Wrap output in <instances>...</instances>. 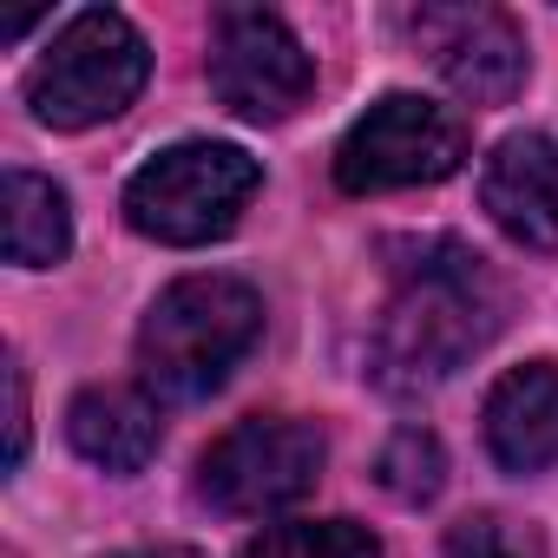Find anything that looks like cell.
<instances>
[{
    "label": "cell",
    "instance_id": "10",
    "mask_svg": "<svg viewBox=\"0 0 558 558\" xmlns=\"http://www.w3.org/2000/svg\"><path fill=\"white\" fill-rule=\"evenodd\" d=\"M486 447L506 473H545L558 460V368L525 362L486 395Z\"/></svg>",
    "mask_w": 558,
    "mask_h": 558
},
{
    "label": "cell",
    "instance_id": "9",
    "mask_svg": "<svg viewBox=\"0 0 558 558\" xmlns=\"http://www.w3.org/2000/svg\"><path fill=\"white\" fill-rule=\"evenodd\" d=\"M480 204L512 243L558 250V138L551 132L499 138L480 171Z\"/></svg>",
    "mask_w": 558,
    "mask_h": 558
},
{
    "label": "cell",
    "instance_id": "17",
    "mask_svg": "<svg viewBox=\"0 0 558 558\" xmlns=\"http://www.w3.org/2000/svg\"><path fill=\"white\" fill-rule=\"evenodd\" d=\"M112 558H197L191 545H145V551H112Z\"/></svg>",
    "mask_w": 558,
    "mask_h": 558
},
{
    "label": "cell",
    "instance_id": "6",
    "mask_svg": "<svg viewBox=\"0 0 558 558\" xmlns=\"http://www.w3.org/2000/svg\"><path fill=\"white\" fill-rule=\"evenodd\" d=\"M460 158H466V125L447 106H434L421 93H388L349 125V138L336 151V184L355 197L440 184L460 171Z\"/></svg>",
    "mask_w": 558,
    "mask_h": 558
},
{
    "label": "cell",
    "instance_id": "15",
    "mask_svg": "<svg viewBox=\"0 0 558 558\" xmlns=\"http://www.w3.org/2000/svg\"><path fill=\"white\" fill-rule=\"evenodd\" d=\"M447 558H538V538L499 512H473L447 532Z\"/></svg>",
    "mask_w": 558,
    "mask_h": 558
},
{
    "label": "cell",
    "instance_id": "7",
    "mask_svg": "<svg viewBox=\"0 0 558 558\" xmlns=\"http://www.w3.org/2000/svg\"><path fill=\"white\" fill-rule=\"evenodd\" d=\"M316 86V60L303 40L276 21L269 8H223L210 27V93L250 119V125H283Z\"/></svg>",
    "mask_w": 558,
    "mask_h": 558
},
{
    "label": "cell",
    "instance_id": "1",
    "mask_svg": "<svg viewBox=\"0 0 558 558\" xmlns=\"http://www.w3.org/2000/svg\"><path fill=\"white\" fill-rule=\"evenodd\" d=\"M506 323V290L480 250L453 236H421L395 263V296L368 342V375L388 395L440 388L466 368Z\"/></svg>",
    "mask_w": 558,
    "mask_h": 558
},
{
    "label": "cell",
    "instance_id": "12",
    "mask_svg": "<svg viewBox=\"0 0 558 558\" xmlns=\"http://www.w3.org/2000/svg\"><path fill=\"white\" fill-rule=\"evenodd\" d=\"M73 250V210L66 191L40 171H8V263L21 269H53Z\"/></svg>",
    "mask_w": 558,
    "mask_h": 558
},
{
    "label": "cell",
    "instance_id": "2",
    "mask_svg": "<svg viewBox=\"0 0 558 558\" xmlns=\"http://www.w3.org/2000/svg\"><path fill=\"white\" fill-rule=\"evenodd\" d=\"M263 336V296L236 276H184L138 323V381L151 401H204Z\"/></svg>",
    "mask_w": 558,
    "mask_h": 558
},
{
    "label": "cell",
    "instance_id": "4",
    "mask_svg": "<svg viewBox=\"0 0 558 558\" xmlns=\"http://www.w3.org/2000/svg\"><path fill=\"white\" fill-rule=\"evenodd\" d=\"M263 171L243 145H217V138H191L158 151L132 184H125V223L151 243L191 250L210 236H230L243 204L256 197Z\"/></svg>",
    "mask_w": 558,
    "mask_h": 558
},
{
    "label": "cell",
    "instance_id": "8",
    "mask_svg": "<svg viewBox=\"0 0 558 558\" xmlns=\"http://www.w3.org/2000/svg\"><path fill=\"white\" fill-rule=\"evenodd\" d=\"M401 27L466 106H506L525 86V34L499 8H408Z\"/></svg>",
    "mask_w": 558,
    "mask_h": 558
},
{
    "label": "cell",
    "instance_id": "11",
    "mask_svg": "<svg viewBox=\"0 0 558 558\" xmlns=\"http://www.w3.org/2000/svg\"><path fill=\"white\" fill-rule=\"evenodd\" d=\"M66 440L99 473H145L158 460V401L138 388H86L66 408Z\"/></svg>",
    "mask_w": 558,
    "mask_h": 558
},
{
    "label": "cell",
    "instance_id": "5",
    "mask_svg": "<svg viewBox=\"0 0 558 558\" xmlns=\"http://www.w3.org/2000/svg\"><path fill=\"white\" fill-rule=\"evenodd\" d=\"M323 427L296 421V414H256L236 421L223 440H210V453L197 460V499L210 512L230 519H263L296 506L316 473H323Z\"/></svg>",
    "mask_w": 558,
    "mask_h": 558
},
{
    "label": "cell",
    "instance_id": "16",
    "mask_svg": "<svg viewBox=\"0 0 558 558\" xmlns=\"http://www.w3.org/2000/svg\"><path fill=\"white\" fill-rule=\"evenodd\" d=\"M27 453V368L8 355V460L21 466Z\"/></svg>",
    "mask_w": 558,
    "mask_h": 558
},
{
    "label": "cell",
    "instance_id": "13",
    "mask_svg": "<svg viewBox=\"0 0 558 558\" xmlns=\"http://www.w3.org/2000/svg\"><path fill=\"white\" fill-rule=\"evenodd\" d=\"M236 558H381V545L355 519H296V525L256 532Z\"/></svg>",
    "mask_w": 558,
    "mask_h": 558
},
{
    "label": "cell",
    "instance_id": "3",
    "mask_svg": "<svg viewBox=\"0 0 558 558\" xmlns=\"http://www.w3.org/2000/svg\"><path fill=\"white\" fill-rule=\"evenodd\" d=\"M151 73V53H145V34L112 14V8H86L60 27V40L34 60L27 73V106L40 125L53 132H86L99 119H119L138 86Z\"/></svg>",
    "mask_w": 558,
    "mask_h": 558
},
{
    "label": "cell",
    "instance_id": "14",
    "mask_svg": "<svg viewBox=\"0 0 558 558\" xmlns=\"http://www.w3.org/2000/svg\"><path fill=\"white\" fill-rule=\"evenodd\" d=\"M375 480H381L401 506H427V499L447 486V453H440V440H434L427 427H401V434H388V447H381V460H375Z\"/></svg>",
    "mask_w": 558,
    "mask_h": 558
}]
</instances>
